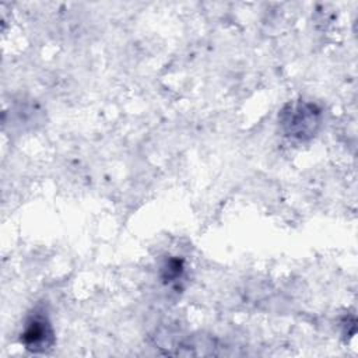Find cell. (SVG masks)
Returning a JSON list of instances; mask_svg holds the SVG:
<instances>
[{"label":"cell","mask_w":358,"mask_h":358,"mask_svg":"<svg viewBox=\"0 0 358 358\" xmlns=\"http://www.w3.org/2000/svg\"><path fill=\"white\" fill-rule=\"evenodd\" d=\"M21 343L32 352H45L53 344L50 323L42 315L32 316L21 334Z\"/></svg>","instance_id":"6da1fadb"},{"label":"cell","mask_w":358,"mask_h":358,"mask_svg":"<svg viewBox=\"0 0 358 358\" xmlns=\"http://www.w3.org/2000/svg\"><path fill=\"white\" fill-rule=\"evenodd\" d=\"M319 123V112L312 105H296L285 112L284 124L287 131L294 136L303 138L310 136Z\"/></svg>","instance_id":"7a4b0ae2"}]
</instances>
